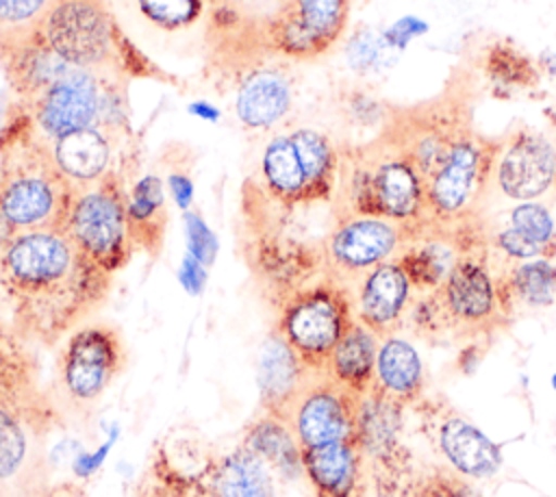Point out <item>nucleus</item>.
I'll return each mask as SVG.
<instances>
[{
    "mask_svg": "<svg viewBox=\"0 0 556 497\" xmlns=\"http://www.w3.org/2000/svg\"><path fill=\"white\" fill-rule=\"evenodd\" d=\"M495 269L510 317L519 310H545L556 306V258H532Z\"/></svg>",
    "mask_w": 556,
    "mask_h": 497,
    "instance_id": "26",
    "label": "nucleus"
},
{
    "mask_svg": "<svg viewBox=\"0 0 556 497\" xmlns=\"http://www.w3.org/2000/svg\"><path fill=\"white\" fill-rule=\"evenodd\" d=\"M291 98V82L280 69L258 67L239 82L235 113L245 128H271L289 113Z\"/></svg>",
    "mask_w": 556,
    "mask_h": 497,
    "instance_id": "25",
    "label": "nucleus"
},
{
    "mask_svg": "<svg viewBox=\"0 0 556 497\" xmlns=\"http://www.w3.org/2000/svg\"><path fill=\"white\" fill-rule=\"evenodd\" d=\"M126 213L135 250L156 256L167 228L165 187L156 174H146L128 187Z\"/></svg>",
    "mask_w": 556,
    "mask_h": 497,
    "instance_id": "27",
    "label": "nucleus"
},
{
    "mask_svg": "<svg viewBox=\"0 0 556 497\" xmlns=\"http://www.w3.org/2000/svg\"><path fill=\"white\" fill-rule=\"evenodd\" d=\"M191 113H195L198 117H202V119H217L219 117V111H215L211 104H206V102H195V104H191Z\"/></svg>",
    "mask_w": 556,
    "mask_h": 497,
    "instance_id": "45",
    "label": "nucleus"
},
{
    "mask_svg": "<svg viewBox=\"0 0 556 497\" xmlns=\"http://www.w3.org/2000/svg\"><path fill=\"white\" fill-rule=\"evenodd\" d=\"M0 150V247L11 239L63 228L74 189L56 169L48 143L26 117V130L4 132Z\"/></svg>",
    "mask_w": 556,
    "mask_h": 497,
    "instance_id": "4",
    "label": "nucleus"
},
{
    "mask_svg": "<svg viewBox=\"0 0 556 497\" xmlns=\"http://www.w3.org/2000/svg\"><path fill=\"white\" fill-rule=\"evenodd\" d=\"M495 141L482 139L463 126L441 163L426 176V224L460 228L480 219Z\"/></svg>",
    "mask_w": 556,
    "mask_h": 497,
    "instance_id": "7",
    "label": "nucleus"
},
{
    "mask_svg": "<svg viewBox=\"0 0 556 497\" xmlns=\"http://www.w3.org/2000/svg\"><path fill=\"white\" fill-rule=\"evenodd\" d=\"M180 278L191 289L200 286V282H202V265H200V260L193 258V256H187L185 263H182V269H180Z\"/></svg>",
    "mask_w": 556,
    "mask_h": 497,
    "instance_id": "43",
    "label": "nucleus"
},
{
    "mask_svg": "<svg viewBox=\"0 0 556 497\" xmlns=\"http://www.w3.org/2000/svg\"><path fill=\"white\" fill-rule=\"evenodd\" d=\"M56 415L0 404V493L33 497L43 484L41 441Z\"/></svg>",
    "mask_w": 556,
    "mask_h": 497,
    "instance_id": "18",
    "label": "nucleus"
},
{
    "mask_svg": "<svg viewBox=\"0 0 556 497\" xmlns=\"http://www.w3.org/2000/svg\"><path fill=\"white\" fill-rule=\"evenodd\" d=\"M139 497H276L269 467L245 445L208 458L191 475H154Z\"/></svg>",
    "mask_w": 556,
    "mask_h": 497,
    "instance_id": "13",
    "label": "nucleus"
},
{
    "mask_svg": "<svg viewBox=\"0 0 556 497\" xmlns=\"http://www.w3.org/2000/svg\"><path fill=\"white\" fill-rule=\"evenodd\" d=\"M187 234H189V250L193 258H198L200 263H211L215 254V239L211 230L204 226V221L193 213L187 215Z\"/></svg>",
    "mask_w": 556,
    "mask_h": 497,
    "instance_id": "40",
    "label": "nucleus"
},
{
    "mask_svg": "<svg viewBox=\"0 0 556 497\" xmlns=\"http://www.w3.org/2000/svg\"><path fill=\"white\" fill-rule=\"evenodd\" d=\"M302 473L315 497H367L369 473L358 441L330 443L300 451Z\"/></svg>",
    "mask_w": 556,
    "mask_h": 497,
    "instance_id": "20",
    "label": "nucleus"
},
{
    "mask_svg": "<svg viewBox=\"0 0 556 497\" xmlns=\"http://www.w3.org/2000/svg\"><path fill=\"white\" fill-rule=\"evenodd\" d=\"M380 33H382L384 43H387L393 52L402 54L415 39H419V37H424V35L430 33V24H428L424 17L408 13V15H402V17H397V20H393V22L387 24L384 28H380Z\"/></svg>",
    "mask_w": 556,
    "mask_h": 497,
    "instance_id": "39",
    "label": "nucleus"
},
{
    "mask_svg": "<svg viewBox=\"0 0 556 497\" xmlns=\"http://www.w3.org/2000/svg\"><path fill=\"white\" fill-rule=\"evenodd\" d=\"M400 497H482L467 477L458 475L445 464L417 469Z\"/></svg>",
    "mask_w": 556,
    "mask_h": 497,
    "instance_id": "34",
    "label": "nucleus"
},
{
    "mask_svg": "<svg viewBox=\"0 0 556 497\" xmlns=\"http://www.w3.org/2000/svg\"><path fill=\"white\" fill-rule=\"evenodd\" d=\"M0 282L13 326L28 341L54 345L104 300L111 276L63 228H50L0 247Z\"/></svg>",
    "mask_w": 556,
    "mask_h": 497,
    "instance_id": "1",
    "label": "nucleus"
},
{
    "mask_svg": "<svg viewBox=\"0 0 556 497\" xmlns=\"http://www.w3.org/2000/svg\"><path fill=\"white\" fill-rule=\"evenodd\" d=\"M204 4L206 0H137L141 15L163 30L191 26L202 15Z\"/></svg>",
    "mask_w": 556,
    "mask_h": 497,
    "instance_id": "36",
    "label": "nucleus"
},
{
    "mask_svg": "<svg viewBox=\"0 0 556 497\" xmlns=\"http://www.w3.org/2000/svg\"><path fill=\"white\" fill-rule=\"evenodd\" d=\"M371 393L391 399L406 410L413 408L426 393V375L419 352L404 336L389 334L378 343Z\"/></svg>",
    "mask_w": 556,
    "mask_h": 497,
    "instance_id": "23",
    "label": "nucleus"
},
{
    "mask_svg": "<svg viewBox=\"0 0 556 497\" xmlns=\"http://www.w3.org/2000/svg\"><path fill=\"white\" fill-rule=\"evenodd\" d=\"M378 343L380 336L354 319V323L332 349L324 373L358 397L367 395L374 382Z\"/></svg>",
    "mask_w": 556,
    "mask_h": 497,
    "instance_id": "28",
    "label": "nucleus"
},
{
    "mask_svg": "<svg viewBox=\"0 0 556 497\" xmlns=\"http://www.w3.org/2000/svg\"><path fill=\"white\" fill-rule=\"evenodd\" d=\"M484 78L491 82L493 91L513 93L517 89L532 87L541 72L532 59H528L519 48L508 41H495L484 50Z\"/></svg>",
    "mask_w": 556,
    "mask_h": 497,
    "instance_id": "33",
    "label": "nucleus"
},
{
    "mask_svg": "<svg viewBox=\"0 0 556 497\" xmlns=\"http://www.w3.org/2000/svg\"><path fill=\"white\" fill-rule=\"evenodd\" d=\"M361 399L324 371H311L280 419L302 449L358 441Z\"/></svg>",
    "mask_w": 556,
    "mask_h": 497,
    "instance_id": "11",
    "label": "nucleus"
},
{
    "mask_svg": "<svg viewBox=\"0 0 556 497\" xmlns=\"http://www.w3.org/2000/svg\"><path fill=\"white\" fill-rule=\"evenodd\" d=\"M332 202L334 217L376 215L413 232L426 224V180L387 132L363 148L341 152Z\"/></svg>",
    "mask_w": 556,
    "mask_h": 497,
    "instance_id": "3",
    "label": "nucleus"
},
{
    "mask_svg": "<svg viewBox=\"0 0 556 497\" xmlns=\"http://www.w3.org/2000/svg\"><path fill=\"white\" fill-rule=\"evenodd\" d=\"M26 111L46 143L96 124L117 130L126 126L124 93L115 87L113 76L78 67L26 102Z\"/></svg>",
    "mask_w": 556,
    "mask_h": 497,
    "instance_id": "8",
    "label": "nucleus"
},
{
    "mask_svg": "<svg viewBox=\"0 0 556 497\" xmlns=\"http://www.w3.org/2000/svg\"><path fill=\"white\" fill-rule=\"evenodd\" d=\"M406 321L417 336L430 343L445 339L489 343L495 332L513 321L482 228L480 237L463 250L447 278L434 291L415 297Z\"/></svg>",
    "mask_w": 556,
    "mask_h": 497,
    "instance_id": "2",
    "label": "nucleus"
},
{
    "mask_svg": "<svg viewBox=\"0 0 556 497\" xmlns=\"http://www.w3.org/2000/svg\"><path fill=\"white\" fill-rule=\"evenodd\" d=\"M128 187L119 171H111L93 184L76 189L63 230L78 250L102 271L113 276L132 256L135 245L126 213Z\"/></svg>",
    "mask_w": 556,
    "mask_h": 497,
    "instance_id": "9",
    "label": "nucleus"
},
{
    "mask_svg": "<svg viewBox=\"0 0 556 497\" xmlns=\"http://www.w3.org/2000/svg\"><path fill=\"white\" fill-rule=\"evenodd\" d=\"M289 137L298 150L311 204L330 202L334 197L339 167H341V150L332 143L328 135L315 128H293Z\"/></svg>",
    "mask_w": 556,
    "mask_h": 497,
    "instance_id": "31",
    "label": "nucleus"
},
{
    "mask_svg": "<svg viewBox=\"0 0 556 497\" xmlns=\"http://www.w3.org/2000/svg\"><path fill=\"white\" fill-rule=\"evenodd\" d=\"M404 412V406L371 391L361 399L358 445L376 497H400L417 471L402 436Z\"/></svg>",
    "mask_w": 556,
    "mask_h": 497,
    "instance_id": "12",
    "label": "nucleus"
},
{
    "mask_svg": "<svg viewBox=\"0 0 556 497\" xmlns=\"http://www.w3.org/2000/svg\"><path fill=\"white\" fill-rule=\"evenodd\" d=\"M348 289L352 297L354 319L380 339L400 332L417 297L397 258L374 267Z\"/></svg>",
    "mask_w": 556,
    "mask_h": 497,
    "instance_id": "19",
    "label": "nucleus"
},
{
    "mask_svg": "<svg viewBox=\"0 0 556 497\" xmlns=\"http://www.w3.org/2000/svg\"><path fill=\"white\" fill-rule=\"evenodd\" d=\"M26 341L13 323L0 319V404L56 415L39 391L37 365Z\"/></svg>",
    "mask_w": 556,
    "mask_h": 497,
    "instance_id": "24",
    "label": "nucleus"
},
{
    "mask_svg": "<svg viewBox=\"0 0 556 497\" xmlns=\"http://www.w3.org/2000/svg\"><path fill=\"white\" fill-rule=\"evenodd\" d=\"M308 375L311 369H306L282 339L274 334L271 343L263 352L258 373L261 404L265 412L280 417Z\"/></svg>",
    "mask_w": 556,
    "mask_h": 497,
    "instance_id": "30",
    "label": "nucleus"
},
{
    "mask_svg": "<svg viewBox=\"0 0 556 497\" xmlns=\"http://www.w3.org/2000/svg\"><path fill=\"white\" fill-rule=\"evenodd\" d=\"M345 113H348L350 122H354L361 128L384 126L391 119L384 102L363 89L350 91V95L345 98Z\"/></svg>",
    "mask_w": 556,
    "mask_h": 497,
    "instance_id": "38",
    "label": "nucleus"
},
{
    "mask_svg": "<svg viewBox=\"0 0 556 497\" xmlns=\"http://www.w3.org/2000/svg\"><path fill=\"white\" fill-rule=\"evenodd\" d=\"M354 323L350 289L324 273L291 289L278 308L276 336L311 371H324L332 349Z\"/></svg>",
    "mask_w": 556,
    "mask_h": 497,
    "instance_id": "6",
    "label": "nucleus"
},
{
    "mask_svg": "<svg viewBox=\"0 0 556 497\" xmlns=\"http://www.w3.org/2000/svg\"><path fill=\"white\" fill-rule=\"evenodd\" d=\"M397 56L400 54L384 43L382 33L371 26H361L350 35L345 43V61L350 69L361 76L391 67Z\"/></svg>",
    "mask_w": 556,
    "mask_h": 497,
    "instance_id": "35",
    "label": "nucleus"
},
{
    "mask_svg": "<svg viewBox=\"0 0 556 497\" xmlns=\"http://www.w3.org/2000/svg\"><path fill=\"white\" fill-rule=\"evenodd\" d=\"M413 230L376 215H337L317 254L321 273L350 286L374 267L397 258Z\"/></svg>",
    "mask_w": 556,
    "mask_h": 497,
    "instance_id": "10",
    "label": "nucleus"
},
{
    "mask_svg": "<svg viewBox=\"0 0 556 497\" xmlns=\"http://www.w3.org/2000/svg\"><path fill=\"white\" fill-rule=\"evenodd\" d=\"M536 67L541 74H547L549 78H556V52L554 50H543L541 56L536 59Z\"/></svg>",
    "mask_w": 556,
    "mask_h": 497,
    "instance_id": "44",
    "label": "nucleus"
},
{
    "mask_svg": "<svg viewBox=\"0 0 556 497\" xmlns=\"http://www.w3.org/2000/svg\"><path fill=\"white\" fill-rule=\"evenodd\" d=\"M119 132L122 130L117 128L96 124L48 141V150L56 169L63 174L74 191L98 182L111 171H117L113 163L117 152L115 137Z\"/></svg>",
    "mask_w": 556,
    "mask_h": 497,
    "instance_id": "21",
    "label": "nucleus"
},
{
    "mask_svg": "<svg viewBox=\"0 0 556 497\" xmlns=\"http://www.w3.org/2000/svg\"><path fill=\"white\" fill-rule=\"evenodd\" d=\"M556 191V141L541 130L519 128L495 141L489 193L510 204Z\"/></svg>",
    "mask_w": 556,
    "mask_h": 497,
    "instance_id": "14",
    "label": "nucleus"
},
{
    "mask_svg": "<svg viewBox=\"0 0 556 497\" xmlns=\"http://www.w3.org/2000/svg\"><path fill=\"white\" fill-rule=\"evenodd\" d=\"M243 445L252 449L269 469H276L285 475L302 473V458L295 436L289 425L276 415L265 412L263 417H258L250 425Z\"/></svg>",
    "mask_w": 556,
    "mask_h": 497,
    "instance_id": "32",
    "label": "nucleus"
},
{
    "mask_svg": "<svg viewBox=\"0 0 556 497\" xmlns=\"http://www.w3.org/2000/svg\"><path fill=\"white\" fill-rule=\"evenodd\" d=\"M167 187L180 206H189L193 197V184L185 171H174L167 178Z\"/></svg>",
    "mask_w": 556,
    "mask_h": 497,
    "instance_id": "42",
    "label": "nucleus"
},
{
    "mask_svg": "<svg viewBox=\"0 0 556 497\" xmlns=\"http://www.w3.org/2000/svg\"><path fill=\"white\" fill-rule=\"evenodd\" d=\"M33 33L78 69L141 76L150 67V61L122 33L111 0H50Z\"/></svg>",
    "mask_w": 556,
    "mask_h": 497,
    "instance_id": "5",
    "label": "nucleus"
},
{
    "mask_svg": "<svg viewBox=\"0 0 556 497\" xmlns=\"http://www.w3.org/2000/svg\"><path fill=\"white\" fill-rule=\"evenodd\" d=\"M126 365V349L119 334L109 326H85L70 334L61 354V384L76 404H91L102 397Z\"/></svg>",
    "mask_w": 556,
    "mask_h": 497,
    "instance_id": "17",
    "label": "nucleus"
},
{
    "mask_svg": "<svg viewBox=\"0 0 556 497\" xmlns=\"http://www.w3.org/2000/svg\"><path fill=\"white\" fill-rule=\"evenodd\" d=\"M50 0H0V39L35 30Z\"/></svg>",
    "mask_w": 556,
    "mask_h": 497,
    "instance_id": "37",
    "label": "nucleus"
},
{
    "mask_svg": "<svg viewBox=\"0 0 556 497\" xmlns=\"http://www.w3.org/2000/svg\"><path fill=\"white\" fill-rule=\"evenodd\" d=\"M261 176L265 191L280 206L295 208L311 204L306 176L289 132L276 135L265 145L261 156Z\"/></svg>",
    "mask_w": 556,
    "mask_h": 497,
    "instance_id": "29",
    "label": "nucleus"
},
{
    "mask_svg": "<svg viewBox=\"0 0 556 497\" xmlns=\"http://www.w3.org/2000/svg\"><path fill=\"white\" fill-rule=\"evenodd\" d=\"M0 497H7V495H2V493H0Z\"/></svg>",
    "mask_w": 556,
    "mask_h": 497,
    "instance_id": "47",
    "label": "nucleus"
},
{
    "mask_svg": "<svg viewBox=\"0 0 556 497\" xmlns=\"http://www.w3.org/2000/svg\"><path fill=\"white\" fill-rule=\"evenodd\" d=\"M350 0H282L267 22V46L289 59L326 54L345 33Z\"/></svg>",
    "mask_w": 556,
    "mask_h": 497,
    "instance_id": "16",
    "label": "nucleus"
},
{
    "mask_svg": "<svg viewBox=\"0 0 556 497\" xmlns=\"http://www.w3.org/2000/svg\"><path fill=\"white\" fill-rule=\"evenodd\" d=\"M413 410L419 415V430L445 467L467 480H484L500 471L502 447L445 399L424 395Z\"/></svg>",
    "mask_w": 556,
    "mask_h": 497,
    "instance_id": "15",
    "label": "nucleus"
},
{
    "mask_svg": "<svg viewBox=\"0 0 556 497\" xmlns=\"http://www.w3.org/2000/svg\"><path fill=\"white\" fill-rule=\"evenodd\" d=\"M0 54L7 65V78L13 91L30 102L54 80L74 69L30 30L26 35L0 39Z\"/></svg>",
    "mask_w": 556,
    "mask_h": 497,
    "instance_id": "22",
    "label": "nucleus"
},
{
    "mask_svg": "<svg viewBox=\"0 0 556 497\" xmlns=\"http://www.w3.org/2000/svg\"><path fill=\"white\" fill-rule=\"evenodd\" d=\"M484 343H478V341H471V343H465V347L458 352L456 356V369L465 375H469L482 360L484 356Z\"/></svg>",
    "mask_w": 556,
    "mask_h": 497,
    "instance_id": "41",
    "label": "nucleus"
},
{
    "mask_svg": "<svg viewBox=\"0 0 556 497\" xmlns=\"http://www.w3.org/2000/svg\"><path fill=\"white\" fill-rule=\"evenodd\" d=\"M552 386H554V391H556V373L552 375Z\"/></svg>",
    "mask_w": 556,
    "mask_h": 497,
    "instance_id": "46",
    "label": "nucleus"
}]
</instances>
